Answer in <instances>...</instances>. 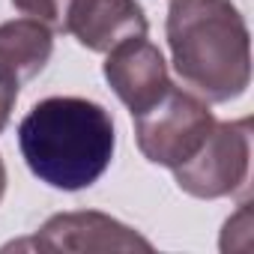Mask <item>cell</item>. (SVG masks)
I'll return each instance as SVG.
<instances>
[{"instance_id":"6da1fadb","label":"cell","mask_w":254,"mask_h":254,"mask_svg":"<svg viewBox=\"0 0 254 254\" xmlns=\"http://www.w3.org/2000/svg\"><path fill=\"white\" fill-rule=\"evenodd\" d=\"M111 114L78 96H54L30 108L18 126V147L45 186L81 191L93 186L114 159Z\"/></svg>"},{"instance_id":"7a4b0ae2","label":"cell","mask_w":254,"mask_h":254,"mask_svg":"<svg viewBox=\"0 0 254 254\" xmlns=\"http://www.w3.org/2000/svg\"><path fill=\"white\" fill-rule=\"evenodd\" d=\"M168 45L183 84L206 102H230L251 81V39L230 0H174Z\"/></svg>"},{"instance_id":"3957f363","label":"cell","mask_w":254,"mask_h":254,"mask_svg":"<svg viewBox=\"0 0 254 254\" xmlns=\"http://www.w3.org/2000/svg\"><path fill=\"white\" fill-rule=\"evenodd\" d=\"M212 126L215 117L209 105L197 93L171 84L162 99H156L147 111L135 114V138L147 162L174 171L203 147Z\"/></svg>"},{"instance_id":"277c9868","label":"cell","mask_w":254,"mask_h":254,"mask_svg":"<svg viewBox=\"0 0 254 254\" xmlns=\"http://www.w3.org/2000/svg\"><path fill=\"white\" fill-rule=\"evenodd\" d=\"M251 168V120L215 123L203 147L174 168L177 186L203 200L227 197L248 183Z\"/></svg>"},{"instance_id":"5b68a950","label":"cell","mask_w":254,"mask_h":254,"mask_svg":"<svg viewBox=\"0 0 254 254\" xmlns=\"http://www.w3.org/2000/svg\"><path fill=\"white\" fill-rule=\"evenodd\" d=\"M9 248L39 251H153V242L105 212H60L48 218L36 236Z\"/></svg>"},{"instance_id":"8992f818","label":"cell","mask_w":254,"mask_h":254,"mask_svg":"<svg viewBox=\"0 0 254 254\" xmlns=\"http://www.w3.org/2000/svg\"><path fill=\"white\" fill-rule=\"evenodd\" d=\"M105 78L120 96V102L132 111V117L147 111L171 87L168 63L162 51L153 42H147V36L126 39L117 48H111L105 60Z\"/></svg>"},{"instance_id":"52a82bcc","label":"cell","mask_w":254,"mask_h":254,"mask_svg":"<svg viewBox=\"0 0 254 254\" xmlns=\"http://www.w3.org/2000/svg\"><path fill=\"white\" fill-rule=\"evenodd\" d=\"M147 15L138 0H75L66 33L84 48L108 54L126 39L147 36Z\"/></svg>"},{"instance_id":"ba28073f","label":"cell","mask_w":254,"mask_h":254,"mask_svg":"<svg viewBox=\"0 0 254 254\" xmlns=\"http://www.w3.org/2000/svg\"><path fill=\"white\" fill-rule=\"evenodd\" d=\"M54 30L36 18H15L0 24V66L18 81L36 78L54 51Z\"/></svg>"},{"instance_id":"9c48e42d","label":"cell","mask_w":254,"mask_h":254,"mask_svg":"<svg viewBox=\"0 0 254 254\" xmlns=\"http://www.w3.org/2000/svg\"><path fill=\"white\" fill-rule=\"evenodd\" d=\"M72 3H75V0H12V6L18 12H24L27 18L42 21L45 27H51L57 33H66Z\"/></svg>"},{"instance_id":"30bf717a","label":"cell","mask_w":254,"mask_h":254,"mask_svg":"<svg viewBox=\"0 0 254 254\" xmlns=\"http://www.w3.org/2000/svg\"><path fill=\"white\" fill-rule=\"evenodd\" d=\"M18 87L21 81L0 66V132L9 126V117H12V108H15V99H18Z\"/></svg>"},{"instance_id":"8fae6325","label":"cell","mask_w":254,"mask_h":254,"mask_svg":"<svg viewBox=\"0 0 254 254\" xmlns=\"http://www.w3.org/2000/svg\"><path fill=\"white\" fill-rule=\"evenodd\" d=\"M6 194V168H3V159H0V200Z\"/></svg>"}]
</instances>
